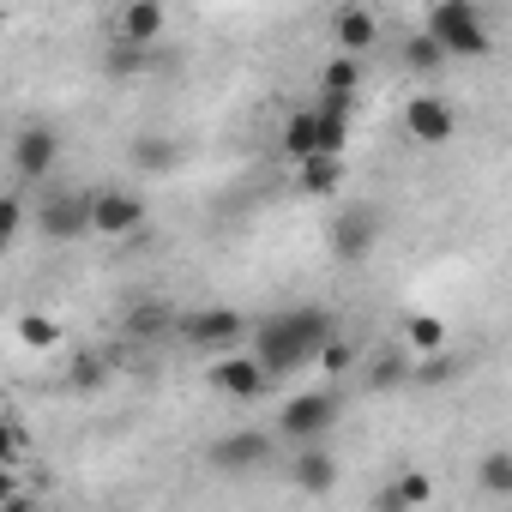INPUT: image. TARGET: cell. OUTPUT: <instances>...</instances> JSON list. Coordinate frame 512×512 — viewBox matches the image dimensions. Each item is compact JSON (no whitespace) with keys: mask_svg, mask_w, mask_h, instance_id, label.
I'll return each mask as SVG.
<instances>
[{"mask_svg":"<svg viewBox=\"0 0 512 512\" xmlns=\"http://www.w3.org/2000/svg\"><path fill=\"white\" fill-rule=\"evenodd\" d=\"M211 464L229 470V476L260 470V464H272V434H260V428H235V434H223V440L211 446Z\"/></svg>","mask_w":512,"mask_h":512,"instance_id":"12","label":"cell"},{"mask_svg":"<svg viewBox=\"0 0 512 512\" xmlns=\"http://www.w3.org/2000/svg\"><path fill=\"white\" fill-rule=\"evenodd\" d=\"M320 91H332V97H356L362 91V55H332L326 67H320Z\"/></svg>","mask_w":512,"mask_h":512,"instance_id":"19","label":"cell"},{"mask_svg":"<svg viewBox=\"0 0 512 512\" xmlns=\"http://www.w3.org/2000/svg\"><path fill=\"white\" fill-rule=\"evenodd\" d=\"M109 380V362L97 356V350H79L73 356V368H67V386H79V392H97Z\"/></svg>","mask_w":512,"mask_h":512,"instance_id":"25","label":"cell"},{"mask_svg":"<svg viewBox=\"0 0 512 512\" xmlns=\"http://www.w3.org/2000/svg\"><path fill=\"white\" fill-rule=\"evenodd\" d=\"M31 223H37L43 241H79V235H91V193H49Z\"/></svg>","mask_w":512,"mask_h":512,"instance_id":"5","label":"cell"},{"mask_svg":"<svg viewBox=\"0 0 512 512\" xmlns=\"http://www.w3.org/2000/svg\"><path fill=\"white\" fill-rule=\"evenodd\" d=\"M19 229H25V199L19 193H0V253L19 241Z\"/></svg>","mask_w":512,"mask_h":512,"instance_id":"26","label":"cell"},{"mask_svg":"<svg viewBox=\"0 0 512 512\" xmlns=\"http://www.w3.org/2000/svg\"><path fill=\"white\" fill-rule=\"evenodd\" d=\"M314 362H320V368H326V374H344V368H350V362H356V350H350V344H344V338H338V332H332V338H326V344H320V350H314Z\"/></svg>","mask_w":512,"mask_h":512,"instance_id":"28","label":"cell"},{"mask_svg":"<svg viewBox=\"0 0 512 512\" xmlns=\"http://www.w3.org/2000/svg\"><path fill=\"white\" fill-rule=\"evenodd\" d=\"M332 422H338V398H332V392H296V398L284 404V416H278V428H284L290 440H326Z\"/></svg>","mask_w":512,"mask_h":512,"instance_id":"8","label":"cell"},{"mask_svg":"<svg viewBox=\"0 0 512 512\" xmlns=\"http://www.w3.org/2000/svg\"><path fill=\"white\" fill-rule=\"evenodd\" d=\"M302 193H314V199H326V193H338V181H344V151H314V157H302Z\"/></svg>","mask_w":512,"mask_h":512,"instance_id":"17","label":"cell"},{"mask_svg":"<svg viewBox=\"0 0 512 512\" xmlns=\"http://www.w3.org/2000/svg\"><path fill=\"white\" fill-rule=\"evenodd\" d=\"M428 500H434V482H428L422 470H398L392 488L380 494V512H416V506H428Z\"/></svg>","mask_w":512,"mask_h":512,"instance_id":"18","label":"cell"},{"mask_svg":"<svg viewBox=\"0 0 512 512\" xmlns=\"http://www.w3.org/2000/svg\"><path fill=\"white\" fill-rule=\"evenodd\" d=\"M332 37H338L344 55H368V49L380 43V19H374V7H362V0L338 7V13H332Z\"/></svg>","mask_w":512,"mask_h":512,"instance_id":"14","label":"cell"},{"mask_svg":"<svg viewBox=\"0 0 512 512\" xmlns=\"http://www.w3.org/2000/svg\"><path fill=\"white\" fill-rule=\"evenodd\" d=\"M19 344H25V350H55V344H61V320L25 314V320H19Z\"/></svg>","mask_w":512,"mask_h":512,"instance_id":"24","label":"cell"},{"mask_svg":"<svg viewBox=\"0 0 512 512\" xmlns=\"http://www.w3.org/2000/svg\"><path fill=\"white\" fill-rule=\"evenodd\" d=\"M13 500H19V482H13L7 464H0V506H13Z\"/></svg>","mask_w":512,"mask_h":512,"instance_id":"32","label":"cell"},{"mask_svg":"<svg viewBox=\"0 0 512 512\" xmlns=\"http://www.w3.org/2000/svg\"><path fill=\"white\" fill-rule=\"evenodd\" d=\"M175 326H181V338L193 350H229L247 332V320L235 308H193V314H175Z\"/></svg>","mask_w":512,"mask_h":512,"instance_id":"7","label":"cell"},{"mask_svg":"<svg viewBox=\"0 0 512 512\" xmlns=\"http://www.w3.org/2000/svg\"><path fill=\"white\" fill-rule=\"evenodd\" d=\"M211 380V392H223V398H235V404H253L272 380H266V368L253 362V356H229V350H217V368L205 374Z\"/></svg>","mask_w":512,"mask_h":512,"instance_id":"11","label":"cell"},{"mask_svg":"<svg viewBox=\"0 0 512 512\" xmlns=\"http://www.w3.org/2000/svg\"><path fill=\"white\" fill-rule=\"evenodd\" d=\"M326 338H332L326 308H290V314H272L260 332H253V362L266 368V380H284V374L308 368Z\"/></svg>","mask_w":512,"mask_h":512,"instance_id":"1","label":"cell"},{"mask_svg":"<svg viewBox=\"0 0 512 512\" xmlns=\"http://www.w3.org/2000/svg\"><path fill=\"white\" fill-rule=\"evenodd\" d=\"M482 488L500 494V500L512 494V458H506V452H488V458H482Z\"/></svg>","mask_w":512,"mask_h":512,"instance_id":"27","label":"cell"},{"mask_svg":"<svg viewBox=\"0 0 512 512\" xmlns=\"http://www.w3.org/2000/svg\"><path fill=\"white\" fill-rule=\"evenodd\" d=\"M422 31L446 49V61H476V55H488V49H494L488 19H482L476 0H434L428 19H422Z\"/></svg>","mask_w":512,"mask_h":512,"instance_id":"2","label":"cell"},{"mask_svg":"<svg viewBox=\"0 0 512 512\" xmlns=\"http://www.w3.org/2000/svg\"><path fill=\"white\" fill-rule=\"evenodd\" d=\"M127 163H133L139 175H169V169L181 163V145L163 139V133H133V139H127Z\"/></svg>","mask_w":512,"mask_h":512,"instance_id":"16","label":"cell"},{"mask_svg":"<svg viewBox=\"0 0 512 512\" xmlns=\"http://www.w3.org/2000/svg\"><path fill=\"white\" fill-rule=\"evenodd\" d=\"M296 488L302 494H332L338 488V458L320 440H302V452H296Z\"/></svg>","mask_w":512,"mask_h":512,"instance_id":"15","label":"cell"},{"mask_svg":"<svg viewBox=\"0 0 512 512\" xmlns=\"http://www.w3.org/2000/svg\"><path fill=\"white\" fill-rule=\"evenodd\" d=\"M404 374H410V362H404V356H380V362L368 368V386H374V392H386V386H404Z\"/></svg>","mask_w":512,"mask_h":512,"instance_id":"29","label":"cell"},{"mask_svg":"<svg viewBox=\"0 0 512 512\" xmlns=\"http://www.w3.org/2000/svg\"><path fill=\"white\" fill-rule=\"evenodd\" d=\"M175 332V308L169 302H133L127 308V338H163Z\"/></svg>","mask_w":512,"mask_h":512,"instance_id":"20","label":"cell"},{"mask_svg":"<svg viewBox=\"0 0 512 512\" xmlns=\"http://www.w3.org/2000/svg\"><path fill=\"white\" fill-rule=\"evenodd\" d=\"M404 338H410L416 356H422V350H446V320H434V314H410V320H404Z\"/></svg>","mask_w":512,"mask_h":512,"instance_id":"23","label":"cell"},{"mask_svg":"<svg viewBox=\"0 0 512 512\" xmlns=\"http://www.w3.org/2000/svg\"><path fill=\"white\" fill-rule=\"evenodd\" d=\"M404 67H410V73H422V79H434V73L446 67V49H440L428 31H416V37L404 43Z\"/></svg>","mask_w":512,"mask_h":512,"instance_id":"21","label":"cell"},{"mask_svg":"<svg viewBox=\"0 0 512 512\" xmlns=\"http://www.w3.org/2000/svg\"><path fill=\"white\" fill-rule=\"evenodd\" d=\"M163 31H169V7H163V0H127L121 19H115V37L133 43V49H151Z\"/></svg>","mask_w":512,"mask_h":512,"instance_id":"13","label":"cell"},{"mask_svg":"<svg viewBox=\"0 0 512 512\" xmlns=\"http://www.w3.org/2000/svg\"><path fill=\"white\" fill-rule=\"evenodd\" d=\"M452 374H458V362H452L446 350H422V356L410 362V374H404V380H410V386H446Z\"/></svg>","mask_w":512,"mask_h":512,"instance_id":"22","label":"cell"},{"mask_svg":"<svg viewBox=\"0 0 512 512\" xmlns=\"http://www.w3.org/2000/svg\"><path fill=\"white\" fill-rule=\"evenodd\" d=\"M19 458V434H13V422L0 416V464H13Z\"/></svg>","mask_w":512,"mask_h":512,"instance_id":"31","label":"cell"},{"mask_svg":"<svg viewBox=\"0 0 512 512\" xmlns=\"http://www.w3.org/2000/svg\"><path fill=\"white\" fill-rule=\"evenodd\" d=\"M404 133H410L416 145H446V139L458 133V109H452L446 97H434V91H416V97L404 103Z\"/></svg>","mask_w":512,"mask_h":512,"instance_id":"6","label":"cell"},{"mask_svg":"<svg viewBox=\"0 0 512 512\" xmlns=\"http://www.w3.org/2000/svg\"><path fill=\"white\" fill-rule=\"evenodd\" d=\"M139 67H145V49H133V43H121V37H115V49H109V73H115V79H127V73H139Z\"/></svg>","mask_w":512,"mask_h":512,"instance_id":"30","label":"cell"},{"mask_svg":"<svg viewBox=\"0 0 512 512\" xmlns=\"http://www.w3.org/2000/svg\"><path fill=\"white\" fill-rule=\"evenodd\" d=\"M55 163H61L55 127H43V121L19 127V139H13V175L19 181H43V175H55Z\"/></svg>","mask_w":512,"mask_h":512,"instance_id":"9","label":"cell"},{"mask_svg":"<svg viewBox=\"0 0 512 512\" xmlns=\"http://www.w3.org/2000/svg\"><path fill=\"white\" fill-rule=\"evenodd\" d=\"M145 223V199L127 187H97L91 193V235H133Z\"/></svg>","mask_w":512,"mask_h":512,"instance_id":"10","label":"cell"},{"mask_svg":"<svg viewBox=\"0 0 512 512\" xmlns=\"http://www.w3.org/2000/svg\"><path fill=\"white\" fill-rule=\"evenodd\" d=\"M344 139H350V115L320 109V103H308V109H296V115L284 121V151H290L296 163L314 157V151H344Z\"/></svg>","mask_w":512,"mask_h":512,"instance_id":"3","label":"cell"},{"mask_svg":"<svg viewBox=\"0 0 512 512\" xmlns=\"http://www.w3.org/2000/svg\"><path fill=\"white\" fill-rule=\"evenodd\" d=\"M326 241H332V260L362 266L368 253L380 247V211H374V205H350V211H338L332 229H326Z\"/></svg>","mask_w":512,"mask_h":512,"instance_id":"4","label":"cell"}]
</instances>
